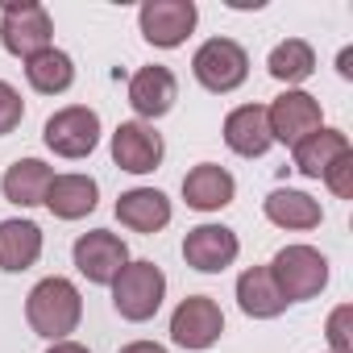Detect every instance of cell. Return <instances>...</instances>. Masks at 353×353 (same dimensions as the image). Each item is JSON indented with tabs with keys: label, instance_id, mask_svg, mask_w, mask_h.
<instances>
[{
	"label": "cell",
	"instance_id": "obj_30",
	"mask_svg": "<svg viewBox=\"0 0 353 353\" xmlns=\"http://www.w3.org/2000/svg\"><path fill=\"white\" fill-rule=\"evenodd\" d=\"M349 63H353V50L345 46V50L336 54V71H341V79H353V67H349Z\"/></svg>",
	"mask_w": 353,
	"mask_h": 353
},
{
	"label": "cell",
	"instance_id": "obj_26",
	"mask_svg": "<svg viewBox=\"0 0 353 353\" xmlns=\"http://www.w3.org/2000/svg\"><path fill=\"white\" fill-rule=\"evenodd\" d=\"M349 320H353V307H349V303L332 307V316H328V324H324V336H328V353H353Z\"/></svg>",
	"mask_w": 353,
	"mask_h": 353
},
{
	"label": "cell",
	"instance_id": "obj_12",
	"mask_svg": "<svg viewBox=\"0 0 353 353\" xmlns=\"http://www.w3.org/2000/svg\"><path fill=\"white\" fill-rule=\"evenodd\" d=\"M241 241L229 225H196L183 237V262L200 274H221L237 262Z\"/></svg>",
	"mask_w": 353,
	"mask_h": 353
},
{
	"label": "cell",
	"instance_id": "obj_1",
	"mask_svg": "<svg viewBox=\"0 0 353 353\" xmlns=\"http://www.w3.org/2000/svg\"><path fill=\"white\" fill-rule=\"evenodd\" d=\"M26 320L30 328L42 336V341H67L79 320H83V295L71 279L63 274H50L42 283H34V291L26 295Z\"/></svg>",
	"mask_w": 353,
	"mask_h": 353
},
{
	"label": "cell",
	"instance_id": "obj_10",
	"mask_svg": "<svg viewBox=\"0 0 353 353\" xmlns=\"http://www.w3.org/2000/svg\"><path fill=\"white\" fill-rule=\"evenodd\" d=\"M71 258H75V270L96 283V287H108L125 266H129V245L108 233V229H92V233H79L75 245H71Z\"/></svg>",
	"mask_w": 353,
	"mask_h": 353
},
{
	"label": "cell",
	"instance_id": "obj_24",
	"mask_svg": "<svg viewBox=\"0 0 353 353\" xmlns=\"http://www.w3.org/2000/svg\"><path fill=\"white\" fill-rule=\"evenodd\" d=\"M266 71H270V79H279L287 88H299L303 79L316 75V50H312V42H303V38L279 42L270 50V59H266Z\"/></svg>",
	"mask_w": 353,
	"mask_h": 353
},
{
	"label": "cell",
	"instance_id": "obj_2",
	"mask_svg": "<svg viewBox=\"0 0 353 353\" xmlns=\"http://www.w3.org/2000/svg\"><path fill=\"white\" fill-rule=\"evenodd\" d=\"M108 287H112V307H117V316L129 320V324L154 320L158 307H162V299H166V274H162V266H154V262H145V258H137V262L129 258V266H125Z\"/></svg>",
	"mask_w": 353,
	"mask_h": 353
},
{
	"label": "cell",
	"instance_id": "obj_15",
	"mask_svg": "<svg viewBox=\"0 0 353 353\" xmlns=\"http://www.w3.org/2000/svg\"><path fill=\"white\" fill-rule=\"evenodd\" d=\"M170 216H174V208H170V200L158 188H129V192L117 196V221L125 229L141 233V237L162 233L170 225Z\"/></svg>",
	"mask_w": 353,
	"mask_h": 353
},
{
	"label": "cell",
	"instance_id": "obj_23",
	"mask_svg": "<svg viewBox=\"0 0 353 353\" xmlns=\"http://www.w3.org/2000/svg\"><path fill=\"white\" fill-rule=\"evenodd\" d=\"M26 79H30V88H34L38 96H63V92L75 83V59H71L67 50L50 46V50L34 54V59L26 63Z\"/></svg>",
	"mask_w": 353,
	"mask_h": 353
},
{
	"label": "cell",
	"instance_id": "obj_29",
	"mask_svg": "<svg viewBox=\"0 0 353 353\" xmlns=\"http://www.w3.org/2000/svg\"><path fill=\"white\" fill-rule=\"evenodd\" d=\"M46 353H92L88 345H79V341H54Z\"/></svg>",
	"mask_w": 353,
	"mask_h": 353
},
{
	"label": "cell",
	"instance_id": "obj_25",
	"mask_svg": "<svg viewBox=\"0 0 353 353\" xmlns=\"http://www.w3.org/2000/svg\"><path fill=\"white\" fill-rule=\"evenodd\" d=\"M320 179L328 183V192L336 200H353V150H345L341 158H332V166L320 174Z\"/></svg>",
	"mask_w": 353,
	"mask_h": 353
},
{
	"label": "cell",
	"instance_id": "obj_20",
	"mask_svg": "<svg viewBox=\"0 0 353 353\" xmlns=\"http://www.w3.org/2000/svg\"><path fill=\"white\" fill-rule=\"evenodd\" d=\"M42 258V229L26 216H9L0 221V270L5 274H21Z\"/></svg>",
	"mask_w": 353,
	"mask_h": 353
},
{
	"label": "cell",
	"instance_id": "obj_21",
	"mask_svg": "<svg viewBox=\"0 0 353 353\" xmlns=\"http://www.w3.org/2000/svg\"><path fill=\"white\" fill-rule=\"evenodd\" d=\"M50 179H54V170L42 158H17L5 170V179H0V192H5V200L17 204V208H38L46 200Z\"/></svg>",
	"mask_w": 353,
	"mask_h": 353
},
{
	"label": "cell",
	"instance_id": "obj_27",
	"mask_svg": "<svg viewBox=\"0 0 353 353\" xmlns=\"http://www.w3.org/2000/svg\"><path fill=\"white\" fill-rule=\"evenodd\" d=\"M21 121H26V100H21V92H17L13 83L0 79V137H9Z\"/></svg>",
	"mask_w": 353,
	"mask_h": 353
},
{
	"label": "cell",
	"instance_id": "obj_14",
	"mask_svg": "<svg viewBox=\"0 0 353 353\" xmlns=\"http://www.w3.org/2000/svg\"><path fill=\"white\" fill-rule=\"evenodd\" d=\"M233 196H237V179L216 162H200L183 174V200L192 212H221L233 204Z\"/></svg>",
	"mask_w": 353,
	"mask_h": 353
},
{
	"label": "cell",
	"instance_id": "obj_6",
	"mask_svg": "<svg viewBox=\"0 0 353 353\" xmlns=\"http://www.w3.org/2000/svg\"><path fill=\"white\" fill-rule=\"evenodd\" d=\"M42 141H46V150L59 154V158H71V162L88 158V154L100 145V112L88 108V104H67V108H59L54 117H46Z\"/></svg>",
	"mask_w": 353,
	"mask_h": 353
},
{
	"label": "cell",
	"instance_id": "obj_11",
	"mask_svg": "<svg viewBox=\"0 0 353 353\" xmlns=\"http://www.w3.org/2000/svg\"><path fill=\"white\" fill-rule=\"evenodd\" d=\"M162 133L145 121H121L112 129V162L125 170V174H150L162 166Z\"/></svg>",
	"mask_w": 353,
	"mask_h": 353
},
{
	"label": "cell",
	"instance_id": "obj_19",
	"mask_svg": "<svg viewBox=\"0 0 353 353\" xmlns=\"http://www.w3.org/2000/svg\"><path fill=\"white\" fill-rule=\"evenodd\" d=\"M262 212L270 225L279 229H291V233H307L324 221V208L320 200H312L307 192H295V188H274L266 200H262Z\"/></svg>",
	"mask_w": 353,
	"mask_h": 353
},
{
	"label": "cell",
	"instance_id": "obj_7",
	"mask_svg": "<svg viewBox=\"0 0 353 353\" xmlns=\"http://www.w3.org/2000/svg\"><path fill=\"white\" fill-rule=\"evenodd\" d=\"M200 21V9H196V0H145V5L137 9V30L150 46L158 50H174V46H183L192 38Z\"/></svg>",
	"mask_w": 353,
	"mask_h": 353
},
{
	"label": "cell",
	"instance_id": "obj_22",
	"mask_svg": "<svg viewBox=\"0 0 353 353\" xmlns=\"http://www.w3.org/2000/svg\"><path fill=\"white\" fill-rule=\"evenodd\" d=\"M345 150H353L349 137H345L341 129L320 125V129L307 133L299 145H291V158H295V170H299V174H307V179H320V174L332 166V158H341Z\"/></svg>",
	"mask_w": 353,
	"mask_h": 353
},
{
	"label": "cell",
	"instance_id": "obj_13",
	"mask_svg": "<svg viewBox=\"0 0 353 353\" xmlns=\"http://www.w3.org/2000/svg\"><path fill=\"white\" fill-rule=\"evenodd\" d=\"M174 100H179V79H174L170 67H141L133 71L129 79V108L137 112V121H158L174 108Z\"/></svg>",
	"mask_w": 353,
	"mask_h": 353
},
{
	"label": "cell",
	"instance_id": "obj_3",
	"mask_svg": "<svg viewBox=\"0 0 353 353\" xmlns=\"http://www.w3.org/2000/svg\"><path fill=\"white\" fill-rule=\"evenodd\" d=\"M54 38V21L38 0H5L0 5V46L13 59H34L42 50H50Z\"/></svg>",
	"mask_w": 353,
	"mask_h": 353
},
{
	"label": "cell",
	"instance_id": "obj_5",
	"mask_svg": "<svg viewBox=\"0 0 353 353\" xmlns=\"http://www.w3.org/2000/svg\"><path fill=\"white\" fill-rule=\"evenodd\" d=\"M270 274L287 303H303L328 287V258L316 245H283L270 262Z\"/></svg>",
	"mask_w": 353,
	"mask_h": 353
},
{
	"label": "cell",
	"instance_id": "obj_18",
	"mask_svg": "<svg viewBox=\"0 0 353 353\" xmlns=\"http://www.w3.org/2000/svg\"><path fill=\"white\" fill-rule=\"evenodd\" d=\"M237 307L250 316V320H274L287 312V299L270 274V266H250L237 274Z\"/></svg>",
	"mask_w": 353,
	"mask_h": 353
},
{
	"label": "cell",
	"instance_id": "obj_28",
	"mask_svg": "<svg viewBox=\"0 0 353 353\" xmlns=\"http://www.w3.org/2000/svg\"><path fill=\"white\" fill-rule=\"evenodd\" d=\"M117 353H166V345H158V341H129V345L117 349Z\"/></svg>",
	"mask_w": 353,
	"mask_h": 353
},
{
	"label": "cell",
	"instance_id": "obj_4",
	"mask_svg": "<svg viewBox=\"0 0 353 353\" xmlns=\"http://www.w3.org/2000/svg\"><path fill=\"white\" fill-rule=\"evenodd\" d=\"M192 75L204 92L212 96H229L250 79V54L241 42L233 38H208L196 54H192Z\"/></svg>",
	"mask_w": 353,
	"mask_h": 353
},
{
	"label": "cell",
	"instance_id": "obj_8",
	"mask_svg": "<svg viewBox=\"0 0 353 353\" xmlns=\"http://www.w3.org/2000/svg\"><path fill=\"white\" fill-rule=\"evenodd\" d=\"M225 332V312L212 295H188L170 312V341L183 349H212Z\"/></svg>",
	"mask_w": 353,
	"mask_h": 353
},
{
	"label": "cell",
	"instance_id": "obj_9",
	"mask_svg": "<svg viewBox=\"0 0 353 353\" xmlns=\"http://www.w3.org/2000/svg\"><path fill=\"white\" fill-rule=\"evenodd\" d=\"M266 125H270V141L299 145L307 133H316L324 125V112H320L316 96H307L303 88H287L283 96H274L266 104Z\"/></svg>",
	"mask_w": 353,
	"mask_h": 353
},
{
	"label": "cell",
	"instance_id": "obj_17",
	"mask_svg": "<svg viewBox=\"0 0 353 353\" xmlns=\"http://www.w3.org/2000/svg\"><path fill=\"white\" fill-rule=\"evenodd\" d=\"M225 145L237 158H262L274 141H270V125H266V104H241L225 117Z\"/></svg>",
	"mask_w": 353,
	"mask_h": 353
},
{
	"label": "cell",
	"instance_id": "obj_16",
	"mask_svg": "<svg viewBox=\"0 0 353 353\" xmlns=\"http://www.w3.org/2000/svg\"><path fill=\"white\" fill-rule=\"evenodd\" d=\"M42 204L59 221H83L100 204V183L92 179V174H54Z\"/></svg>",
	"mask_w": 353,
	"mask_h": 353
}]
</instances>
